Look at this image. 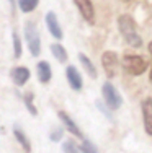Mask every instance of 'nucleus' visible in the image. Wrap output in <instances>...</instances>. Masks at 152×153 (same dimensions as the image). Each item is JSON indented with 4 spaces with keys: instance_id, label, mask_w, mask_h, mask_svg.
Masks as SVG:
<instances>
[{
    "instance_id": "nucleus-1",
    "label": "nucleus",
    "mask_w": 152,
    "mask_h": 153,
    "mask_svg": "<svg viewBox=\"0 0 152 153\" xmlns=\"http://www.w3.org/2000/svg\"><path fill=\"white\" fill-rule=\"evenodd\" d=\"M118 26H119V31H121L123 38L126 39L129 46L133 47H141L142 46V39L141 36L137 34V30H136V23L131 16L128 15H121L118 18Z\"/></svg>"
},
{
    "instance_id": "nucleus-2",
    "label": "nucleus",
    "mask_w": 152,
    "mask_h": 153,
    "mask_svg": "<svg viewBox=\"0 0 152 153\" xmlns=\"http://www.w3.org/2000/svg\"><path fill=\"white\" fill-rule=\"evenodd\" d=\"M123 68H124L129 75H141V74L146 72L147 62L141 56H133V54L129 56V54H126V56L123 57Z\"/></svg>"
},
{
    "instance_id": "nucleus-3",
    "label": "nucleus",
    "mask_w": 152,
    "mask_h": 153,
    "mask_svg": "<svg viewBox=\"0 0 152 153\" xmlns=\"http://www.w3.org/2000/svg\"><path fill=\"white\" fill-rule=\"evenodd\" d=\"M101 94H103L105 103H106V106L110 109H118L123 104V100H121V96H119V93L116 91V88H115L110 82H106L101 86Z\"/></svg>"
},
{
    "instance_id": "nucleus-4",
    "label": "nucleus",
    "mask_w": 152,
    "mask_h": 153,
    "mask_svg": "<svg viewBox=\"0 0 152 153\" xmlns=\"http://www.w3.org/2000/svg\"><path fill=\"white\" fill-rule=\"evenodd\" d=\"M25 38H26L30 52L33 56H38L41 52V39H39V33L36 31L33 23H26V26H25Z\"/></svg>"
},
{
    "instance_id": "nucleus-5",
    "label": "nucleus",
    "mask_w": 152,
    "mask_h": 153,
    "mask_svg": "<svg viewBox=\"0 0 152 153\" xmlns=\"http://www.w3.org/2000/svg\"><path fill=\"white\" fill-rule=\"evenodd\" d=\"M101 65H103V70L106 74L108 78H115L118 74V56L113 51H106V52L101 56Z\"/></svg>"
},
{
    "instance_id": "nucleus-6",
    "label": "nucleus",
    "mask_w": 152,
    "mask_h": 153,
    "mask_svg": "<svg viewBox=\"0 0 152 153\" xmlns=\"http://www.w3.org/2000/svg\"><path fill=\"white\" fill-rule=\"evenodd\" d=\"M74 3L77 5L80 15L84 16L87 23L93 25L95 23V8L92 5V0H74Z\"/></svg>"
},
{
    "instance_id": "nucleus-7",
    "label": "nucleus",
    "mask_w": 152,
    "mask_h": 153,
    "mask_svg": "<svg viewBox=\"0 0 152 153\" xmlns=\"http://www.w3.org/2000/svg\"><path fill=\"white\" fill-rule=\"evenodd\" d=\"M66 76H67V82H69V85H70V88L75 90V91H80L82 86H84V82H82V76L74 65H69L67 67Z\"/></svg>"
},
{
    "instance_id": "nucleus-8",
    "label": "nucleus",
    "mask_w": 152,
    "mask_h": 153,
    "mask_svg": "<svg viewBox=\"0 0 152 153\" xmlns=\"http://www.w3.org/2000/svg\"><path fill=\"white\" fill-rule=\"evenodd\" d=\"M142 119L146 132L152 135V98H146L142 101Z\"/></svg>"
},
{
    "instance_id": "nucleus-9",
    "label": "nucleus",
    "mask_w": 152,
    "mask_h": 153,
    "mask_svg": "<svg viewBox=\"0 0 152 153\" xmlns=\"http://www.w3.org/2000/svg\"><path fill=\"white\" fill-rule=\"evenodd\" d=\"M46 25H48V30L52 34V38H56V39L62 38V28H61L59 21H57V16L52 12H49L46 15Z\"/></svg>"
},
{
    "instance_id": "nucleus-10",
    "label": "nucleus",
    "mask_w": 152,
    "mask_h": 153,
    "mask_svg": "<svg viewBox=\"0 0 152 153\" xmlns=\"http://www.w3.org/2000/svg\"><path fill=\"white\" fill-rule=\"evenodd\" d=\"M59 117H61V121H62V124L66 126V130H69L70 134H74V135L79 137V138H84V134L80 132V129L77 127V124L72 121V117L67 114V112L59 111Z\"/></svg>"
},
{
    "instance_id": "nucleus-11",
    "label": "nucleus",
    "mask_w": 152,
    "mask_h": 153,
    "mask_svg": "<svg viewBox=\"0 0 152 153\" xmlns=\"http://www.w3.org/2000/svg\"><path fill=\"white\" fill-rule=\"evenodd\" d=\"M12 78L15 82V85L23 86L28 82V78H30V70L26 67H16L12 70Z\"/></svg>"
},
{
    "instance_id": "nucleus-12",
    "label": "nucleus",
    "mask_w": 152,
    "mask_h": 153,
    "mask_svg": "<svg viewBox=\"0 0 152 153\" xmlns=\"http://www.w3.org/2000/svg\"><path fill=\"white\" fill-rule=\"evenodd\" d=\"M36 68H38V78H39V82H41V83H48L49 80H51V76H52L51 65L46 60H41L38 65H36Z\"/></svg>"
},
{
    "instance_id": "nucleus-13",
    "label": "nucleus",
    "mask_w": 152,
    "mask_h": 153,
    "mask_svg": "<svg viewBox=\"0 0 152 153\" xmlns=\"http://www.w3.org/2000/svg\"><path fill=\"white\" fill-rule=\"evenodd\" d=\"M13 135H15V138H16V142L21 145V148H23L26 153H30L31 152V145H30V140H28V137L25 135V132L20 129L18 126H15L13 127Z\"/></svg>"
},
{
    "instance_id": "nucleus-14",
    "label": "nucleus",
    "mask_w": 152,
    "mask_h": 153,
    "mask_svg": "<svg viewBox=\"0 0 152 153\" xmlns=\"http://www.w3.org/2000/svg\"><path fill=\"white\" fill-rule=\"evenodd\" d=\"M79 60H80L82 67L85 68L87 74L92 76V78H97V75H98V74H97V68H95V65L92 64V60H90L85 54H79Z\"/></svg>"
},
{
    "instance_id": "nucleus-15",
    "label": "nucleus",
    "mask_w": 152,
    "mask_h": 153,
    "mask_svg": "<svg viewBox=\"0 0 152 153\" xmlns=\"http://www.w3.org/2000/svg\"><path fill=\"white\" fill-rule=\"evenodd\" d=\"M51 52H52V56L59 62H66L67 60V52L61 44H52L51 46Z\"/></svg>"
},
{
    "instance_id": "nucleus-16",
    "label": "nucleus",
    "mask_w": 152,
    "mask_h": 153,
    "mask_svg": "<svg viewBox=\"0 0 152 153\" xmlns=\"http://www.w3.org/2000/svg\"><path fill=\"white\" fill-rule=\"evenodd\" d=\"M62 152L64 153H82V147H79L74 140H66L62 143Z\"/></svg>"
},
{
    "instance_id": "nucleus-17",
    "label": "nucleus",
    "mask_w": 152,
    "mask_h": 153,
    "mask_svg": "<svg viewBox=\"0 0 152 153\" xmlns=\"http://www.w3.org/2000/svg\"><path fill=\"white\" fill-rule=\"evenodd\" d=\"M18 3H20L21 12L28 13V12H31V10L36 8V5H38V0H18Z\"/></svg>"
},
{
    "instance_id": "nucleus-18",
    "label": "nucleus",
    "mask_w": 152,
    "mask_h": 153,
    "mask_svg": "<svg viewBox=\"0 0 152 153\" xmlns=\"http://www.w3.org/2000/svg\"><path fill=\"white\" fill-rule=\"evenodd\" d=\"M25 104H26L28 111H30L33 116L38 114V109H36L34 104H33V93H26V94H25Z\"/></svg>"
},
{
    "instance_id": "nucleus-19",
    "label": "nucleus",
    "mask_w": 152,
    "mask_h": 153,
    "mask_svg": "<svg viewBox=\"0 0 152 153\" xmlns=\"http://www.w3.org/2000/svg\"><path fill=\"white\" fill-rule=\"evenodd\" d=\"M80 147H82V153H98L97 147L92 143V142L87 140V138H84V143H82Z\"/></svg>"
},
{
    "instance_id": "nucleus-20",
    "label": "nucleus",
    "mask_w": 152,
    "mask_h": 153,
    "mask_svg": "<svg viewBox=\"0 0 152 153\" xmlns=\"http://www.w3.org/2000/svg\"><path fill=\"white\" fill-rule=\"evenodd\" d=\"M13 46H15V57L20 59L21 57V42H20V38H18L16 33H13Z\"/></svg>"
},
{
    "instance_id": "nucleus-21",
    "label": "nucleus",
    "mask_w": 152,
    "mask_h": 153,
    "mask_svg": "<svg viewBox=\"0 0 152 153\" xmlns=\"http://www.w3.org/2000/svg\"><path fill=\"white\" fill-rule=\"evenodd\" d=\"M49 138H51L52 142H59L61 138H62V129H54L52 132H51Z\"/></svg>"
},
{
    "instance_id": "nucleus-22",
    "label": "nucleus",
    "mask_w": 152,
    "mask_h": 153,
    "mask_svg": "<svg viewBox=\"0 0 152 153\" xmlns=\"http://www.w3.org/2000/svg\"><path fill=\"white\" fill-rule=\"evenodd\" d=\"M149 52H151V56H152V42L149 44ZM151 83H152V68H151Z\"/></svg>"
},
{
    "instance_id": "nucleus-23",
    "label": "nucleus",
    "mask_w": 152,
    "mask_h": 153,
    "mask_svg": "<svg viewBox=\"0 0 152 153\" xmlns=\"http://www.w3.org/2000/svg\"><path fill=\"white\" fill-rule=\"evenodd\" d=\"M8 2H10V5H12V12L15 13V2H13V0H8Z\"/></svg>"
}]
</instances>
